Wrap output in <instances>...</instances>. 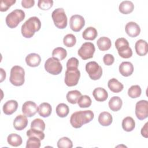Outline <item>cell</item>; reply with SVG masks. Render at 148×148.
I'll return each instance as SVG.
<instances>
[{"label":"cell","instance_id":"obj_7","mask_svg":"<svg viewBox=\"0 0 148 148\" xmlns=\"http://www.w3.org/2000/svg\"><path fill=\"white\" fill-rule=\"evenodd\" d=\"M80 77V72L76 68H66L65 74V83L69 87L75 86L77 84Z\"/></svg>","mask_w":148,"mask_h":148},{"label":"cell","instance_id":"obj_6","mask_svg":"<svg viewBox=\"0 0 148 148\" xmlns=\"http://www.w3.org/2000/svg\"><path fill=\"white\" fill-rule=\"evenodd\" d=\"M54 24L59 29H64L67 26V17L63 8L56 9L51 14Z\"/></svg>","mask_w":148,"mask_h":148},{"label":"cell","instance_id":"obj_10","mask_svg":"<svg viewBox=\"0 0 148 148\" xmlns=\"http://www.w3.org/2000/svg\"><path fill=\"white\" fill-rule=\"evenodd\" d=\"M95 51V48L92 43L85 42L78 50L77 54L83 60H86L92 58Z\"/></svg>","mask_w":148,"mask_h":148},{"label":"cell","instance_id":"obj_18","mask_svg":"<svg viewBox=\"0 0 148 148\" xmlns=\"http://www.w3.org/2000/svg\"><path fill=\"white\" fill-rule=\"evenodd\" d=\"M18 108V103L15 100H9L3 106V112L6 115H11L15 112Z\"/></svg>","mask_w":148,"mask_h":148},{"label":"cell","instance_id":"obj_35","mask_svg":"<svg viewBox=\"0 0 148 148\" xmlns=\"http://www.w3.org/2000/svg\"><path fill=\"white\" fill-rule=\"evenodd\" d=\"M40 146V139L35 136L29 137L27 141L26 148H39Z\"/></svg>","mask_w":148,"mask_h":148},{"label":"cell","instance_id":"obj_14","mask_svg":"<svg viewBox=\"0 0 148 148\" xmlns=\"http://www.w3.org/2000/svg\"><path fill=\"white\" fill-rule=\"evenodd\" d=\"M125 29L127 35L132 38L136 37L140 32V27L138 24L134 21L128 22L125 25Z\"/></svg>","mask_w":148,"mask_h":148},{"label":"cell","instance_id":"obj_22","mask_svg":"<svg viewBox=\"0 0 148 148\" xmlns=\"http://www.w3.org/2000/svg\"><path fill=\"white\" fill-rule=\"evenodd\" d=\"M108 86L109 90L114 93L121 91L124 88L123 84L115 78H112L108 81Z\"/></svg>","mask_w":148,"mask_h":148},{"label":"cell","instance_id":"obj_34","mask_svg":"<svg viewBox=\"0 0 148 148\" xmlns=\"http://www.w3.org/2000/svg\"><path fill=\"white\" fill-rule=\"evenodd\" d=\"M92 101L90 97L87 95H82L77 101V104L81 108H88L91 106Z\"/></svg>","mask_w":148,"mask_h":148},{"label":"cell","instance_id":"obj_41","mask_svg":"<svg viewBox=\"0 0 148 148\" xmlns=\"http://www.w3.org/2000/svg\"><path fill=\"white\" fill-rule=\"evenodd\" d=\"M16 3V0H2L0 3V11H7L9 8Z\"/></svg>","mask_w":148,"mask_h":148},{"label":"cell","instance_id":"obj_2","mask_svg":"<svg viewBox=\"0 0 148 148\" xmlns=\"http://www.w3.org/2000/svg\"><path fill=\"white\" fill-rule=\"evenodd\" d=\"M41 27V22L38 17L34 16L29 17L21 26L22 35L25 38H30L34 36L35 32L38 31Z\"/></svg>","mask_w":148,"mask_h":148},{"label":"cell","instance_id":"obj_33","mask_svg":"<svg viewBox=\"0 0 148 148\" xmlns=\"http://www.w3.org/2000/svg\"><path fill=\"white\" fill-rule=\"evenodd\" d=\"M142 93L141 88L139 85H133L128 90V95L131 98H136L140 96Z\"/></svg>","mask_w":148,"mask_h":148},{"label":"cell","instance_id":"obj_23","mask_svg":"<svg viewBox=\"0 0 148 148\" xmlns=\"http://www.w3.org/2000/svg\"><path fill=\"white\" fill-rule=\"evenodd\" d=\"M108 105L111 110L113 112H117L121 108L123 101L119 97L114 96L110 99Z\"/></svg>","mask_w":148,"mask_h":148},{"label":"cell","instance_id":"obj_9","mask_svg":"<svg viewBox=\"0 0 148 148\" xmlns=\"http://www.w3.org/2000/svg\"><path fill=\"white\" fill-rule=\"evenodd\" d=\"M86 71L90 79L94 80H98L102 75V67L95 61H90L87 63Z\"/></svg>","mask_w":148,"mask_h":148},{"label":"cell","instance_id":"obj_28","mask_svg":"<svg viewBox=\"0 0 148 148\" xmlns=\"http://www.w3.org/2000/svg\"><path fill=\"white\" fill-rule=\"evenodd\" d=\"M135 127V122L132 117L128 116L125 117L122 121V128L123 129L127 131H132Z\"/></svg>","mask_w":148,"mask_h":148},{"label":"cell","instance_id":"obj_44","mask_svg":"<svg viewBox=\"0 0 148 148\" xmlns=\"http://www.w3.org/2000/svg\"><path fill=\"white\" fill-rule=\"evenodd\" d=\"M35 4L34 0H22L21 5L24 8H30Z\"/></svg>","mask_w":148,"mask_h":148},{"label":"cell","instance_id":"obj_32","mask_svg":"<svg viewBox=\"0 0 148 148\" xmlns=\"http://www.w3.org/2000/svg\"><path fill=\"white\" fill-rule=\"evenodd\" d=\"M69 112V109L67 105L64 103L58 104L56 107V113L60 117H66Z\"/></svg>","mask_w":148,"mask_h":148},{"label":"cell","instance_id":"obj_42","mask_svg":"<svg viewBox=\"0 0 148 148\" xmlns=\"http://www.w3.org/2000/svg\"><path fill=\"white\" fill-rule=\"evenodd\" d=\"M78 65H79V60L75 57H72L69 58L66 62V68H77Z\"/></svg>","mask_w":148,"mask_h":148},{"label":"cell","instance_id":"obj_43","mask_svg":"<svg viewBox=\"0 0 148 148\" xmlns=\"http://www.w3.org/2000/svg\"><path fill=\"white\" fill-rule=\"evenodd\" d=\"M103 61L106 65L109 66L113 64L114 61V58L113 55L110 54H106L103 57Z\"/></svg>","mask_w":148,"mask_h":148},{"label":"cell","instance_id":"obj_46","mask_svg":"<svg viewBox=\"0 0 148 148\" xmlns=\"http://www.w3.org/2000/svg\"><path fill=\"white\" fill-rule=\"evenodd\" d=\"M1 70V82H2L3 80L4 79H5L6 78V72L5 71L2 69V68H0Z\"/></svg>","mask_w":148,"mask_h":148},{"label":"cell","instance_id":"obj_11","mask_svg":"<svg viewBox=\"0 0 148 148\" xmlns=\"http://www.w3.org/2000/svg\"><path fill=\"white\" fill-rule=\"evenodd\" d=\"M135 114L136 117L143 120L148 116V102L146 100H140L135 105Z\"/></svg>","mask_w":148,"mask_h":148},{"label":"cell","instance_id":"obj_30","mask_svg":"<svg viewBox=\"0 0 148 148\" xmlns=\"http://www.w3.org/2000/svg\"><path fill=\"white\" fill-rule=\"evenodd\" d=\"M82 96V93L78 90H72L68 92L66 94V99L67 101L72 103L76 104L77 103V101L79 98Z\"/></svg>","mask_w":148,"mask_h":148},{"label":"cell","instance_id":"obj_31","mask_svg":"<svg viewBox=\"0 0 148 148\" xmlns=\"http://www.w3.org/2000/svg\"><path fill=\"white\" fill-rule=\"evenodd\" d=\"M67 56L66 50L61 47H58L55 48L52 51V56L59 61L63 60Z\"/></svg>","mask_w":148,"mask_h":148},{"label":"cell","instance_id":"obj_3","mask_svg":"<svg viewBox=\"0 0 148 148\" xmlns=\"http://www.w3.org/2000/svg\"><path fill=\"white\" fill-rule=\"evenodd\" d=\"M10 82L15 86H21L25 82V71L20 66H13L11 70L9 77Z\"/></svg>","mask_w":148,"mask_h":148},{"label":"cell","instance_id":"obj_4","mask_svg":"<svg viewBox=\"0 0 148 148\" xmlns=\"http://www.w3.org/2000/svg\"><path fill=\"white\" fill-rule=\"evenodd\" d=\"M25 14L23 10L15 9L9 13L6 17V23L10 28H16L25 18Z\"/></svg>","mask_w":148,"mask_h":148},{"label":"cell","instance_id":"obj_24","mask_svg":"<svg viewBox=\"0 0 148 148\" xmlns=\"http://www.w3.org/2000/svg\"><path fill=\"white\" fill-rule=\"evenodd\" d=\"M52 111V108L49 103L43 102L39 105L38 109V112L39 114L43 117H49Z\"/></svg>","mask_w":148,"mask_h":148},{"label":"cell","instance_id":"obj_25","mask_svg":"<svg viewBox=\"0 0 148 148\" xmlns=\"http://www.w3.org/2000/svg\"><path fill=\"white\" fill-rule=\"evenodd\" d=\"M97 45L100 50L106 51L110 48L112 46V42L109 38L106 36H102L98 39L97 42Z\"/></svg>","mask_w":148,"mask_h":148},{"label":"cell","instance_id":"obj_29","mask_svg":"<svg viewBox=\"0 0 148 148\" xmlns=\"http://www.w3.org/2000/svg\"><path fill=\"white\" fill-rule=\"evenodd\" d=\"M8 143L14 147H17L22 144L23 140L21 137L16 134H10L7 138Z\"/></svg>","mask_w":148,"mask_h":148},{"label":"cell","instance_id":"obj_37","mask_svg":"<svg viewBox=\"0 0 148 148\" xmlns=\"http://www.w3.org/2000/svg\"><path fill=\"white\" fill-rule=\"evenodd\" d=\"M57 147L58 148H72L73 147V143L69 138L62 137L58 140Z\"/></svg>","mask_w":148,"mask_h":148},{"label":"cell","instance_id":"obj_13","mask_svg":"<svg viewBox=\"0 0 148 148\" xmlns=\"http://www.w3.org/2000/svg\"><path fill=\"white\" fill-rule=\"evenodd\" d=\"M38 107L36 104L31 101L25 102L22 106V112L27 117H31L38 112Z\"/></svg>","mask_w":148,"mask_h":148},{"label":"cell","instance_id":"obj_36","mask_svg":"<svg viewBox=\"0 0 148 148\" xmlns=\"http://www.w3.org/2000/svg\"><path fill=\"white\" fill-rule=\"evenodd\" d=\"M76 39L75 36L71 34L66 35L63 38V43L68 47H73L76 44Z\"/></svg>","mask_w":148,"mask_h":148},{"label":"cell","instance_id":"obj_19","mask_svg":"<svg viewBox=\"0 0 148 148\" xmlns=\"http://www.w3.org/2000/svg\"><path fill=\"white\" fill-rule=\"evenodd\" d=\"M41 61V58L38 54L30 53L25 57V62L27 65L31 67L38 66Z\"/></svg>","mask_w":148,"mask_h":148},{"label":"cell","instance_id":"obj_8","mask_svg":"<svg viewBox=\"0 0 148 148\" xmlns=\"http://www.w3.org/2000/svg\"><path fill=\"white\" fill-rule=\"evenodd\" d=\"M45 69L48 73L57 75L62 72V66L58 59L54 57H50L46 61Z\"/></svg>","mask_w":148,"mask_h":148},{"label":"cell","instance_id":"obj_1","mask_svg":"<svg viewBox=\"0 0 148 148\" xmlns=\"http://www.w3.org/2000/svg\"><path fill=\"white\" fill-rule=\"evenodd\" d=\"M94 114L91 110H80L73 113L70 118V123L75 128H79L83 125L90 123L94 119Z\"/></svg>","mask_w":148,"mask_h":148},{"label":"cell","instance_id":"obj_26","mask_svg":"<svg viewBox=\"0 0 148 148\" xmlns=\"http://www.w3.org/2000/svg\"><path fill=\"white\" fill-rule=\"evenodd\" d=\"M134 9V5L131 1H124L120 3L119 6V11L124 14L131 13Z\"/></svg>","mask_w":148,"mask_h":148},{"label":"cell","instance_id":"obj_27","mask_svg":"<svg viewBox=\"0 0 148 148\" xmlns=\"http://www.w3.org/2000/svg\"><path fill=\"white\" fill-rule=\"evenodd\" d=\"M98 35L97 29L92 27H87L83 32L82 36L85 40H94Z\"/></svg>","mask_w":148,"mask_h":148},{"label":"cell","instance_id":"obj_16","mask_svg":"<svg viewBox=\"0 0 148 148\" xmlns=\"http://www.w3.org/2000/svg\"><path fill=\"white\" fill-rule=\"evenodd\" d=\"M119 69L120 74L125 77L131 75L134 72V66L131 62L128 61L122 62L119 65Z\"/></svg>","mask_w":148,"mask_h":148},{"label":"cell","instance_id":"obj_39","mask_svg":"<svg viewBox=\"0 0 148 148\" xmlns=\"http://www.w3.org/2000/svg\"><path fill=\"white\" fill-rule=\"evenodd\" d=\"M27 136L28 137L35 136L39 138L40 140H43L45 138V134L43 133V131L35 130L31 128L27 131Z\"/></svg>","mask_w":148,"mask_h":148},{"label":"cell","instance_id":"obj_12","mask_svg":"<svg viewBox=\"0 0 148 148\" xmlns=\"http://www.w3.org/2000/svg\"><path fill=\"white\" fill-rule=\"evenodd\" d=\"M70 28L75 32L80 31L85 25V20L83 16L75 14L71 16L69 21Z\"/></svg>","mask_w":148,"mask_h":148},{"label":"cell","instance_id":"obj_5","mask_svg":"<svg viewBox=\"0 0 148 148\" xmlns=\"http://www.w3.org/2000/svg\"><path fill=\"white\" fill-rule=\"evenodd\" d=\"M115 46L119 56L123 58H129L132 56V51L129 46L128 40L124 38H118L115 42Z\"/></svg>","mask_w":148,"mask_h":148},{"label":"cell","instance_id":"obj_17","mask_svg":"<svg viewBox=\"0 0 148 148\" xmlns=\"http://www.w3.org/2000/svg\"><path fill=\"white\" fill-rule=\"evenodd\" d=\"M135 49L136 53L138 56H144L148 51L147 43L143 39H139L135 43Z\"/></svg>","mask_w":148,"mask_h":148},{"label":"cell","instance_id":"obj_40","mask_svg":"<svg viewBox=\"0 0 148 148\" xmlns=\"http://www.w3.org/2000/svg\"><path fill=\"white\" fill-rule=\"evenodd\" d=\"M53 4L52 0H39L38 2V6L41 9L46 10L50 9Z\"/></svg>","mask_w":148,"mask_h":148},{"label":"cell","instance_id":"obj_45","mask_svg":"<svg viewBox=\"0 0 148 148\" xmlns=\"http://www.w3.org/2000/svg\"><path fill=\"white\" fill-rule=\"evenodd\" d=\"M141 134L142 135L147 138L148 137V133H147V123H146L145 125L141 129Z\"/></svg>","mask_w":148,"mask_h":148},{"label":"cell","instance_id":"obj_21","mask_svg":"<svg viewBox=\"0 0 148 148\" xmlns=\"http://www.w3.org/2000/svg\"><path fill=\"white\" fill-rule=\"evenodd\" d=\"M99 123L102 126H109L113 121V117L111 114L108 112H101L98 119Z\"/></svg>","mask_w":148,"mask_h":148},{"label":"cell","instance_id":"obj_15","mask_svg":"<svg viewBox=\"0 0 148 148\" xmlns=\"http://www.w3.org/2000/svg\"><path fill=\"white\" fill-rule=\"evenodd\" d=\"M28 120L25 115L19 114L16 117L13 121V127L18 131L24 130L28 125Z\"/></svg>","mask_w":148,"mask_h":148},{"label":"cell","instance_id":"obj_20","mask_svg":"<svg viewBox=\"0 0 148 148\" xmlns=\"http://www.w3.org/2000/svg\"><path fill=\"white\" fill-rule=\"evenodd\" d=\"M92 95L95 99L98 102L105 101L108 97V92L105 89L102 87L95 88L93 90Z\"/></svg>","mask_w":148,"mask_h":148},{"label":"cell","instance_id":"obj_38","mask_svg":"<svg viewBox=\"0 0 148 148\" xmlns=\"http://www.w3.org/2000/svg\"><path fill=\"white\" fill-rule=\"evenodd\" d=\"M31 128L43 131L45 129V123L40 119H35L31 123Z\"/></svg>","mask_w":148,"mask_h":148}]
</instances>
